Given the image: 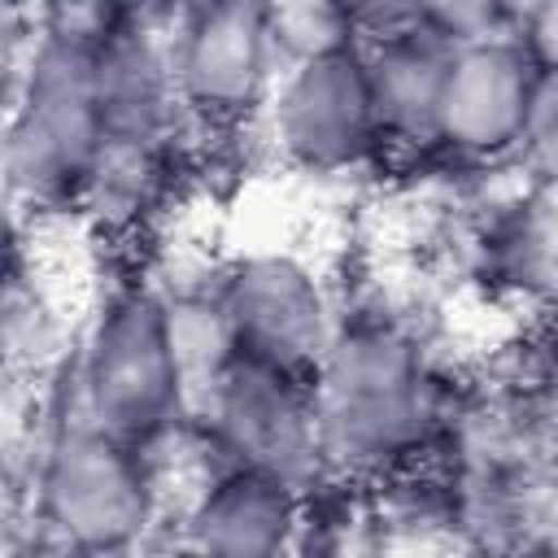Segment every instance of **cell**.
I'll return each instance as SVG.
<instances>
[{
    "label": "cell",
    "mask_w": 558,
    "mask_h": 558,
    "mask_svg": "<svg viewBox=\"0 0 558 558\" xmlns=\"http://www.w3.org/2000/svg\"><path fill=\"white\" fill-rule=\"evenodd\" d=\"M314 410L327 471L392 475L427 449L440 388L414 336L375 318L336 327L314 371Z\"/></svg>",
    "instance_id": "obj_1"
},
{
    "label": "cell",
    "mask_w": 558,
    "mask_h": 558,
    "mask_svg": "<svg viewBox=\"0 0 558 558\" xmlns=\"http://www.w3.org/2000/svg\"><path fill=\"white\" fill-rule=\"evenodd\" d=\"M83 418L126 436L157 440L192 405L187 375L170 344L161 296L118 292L92 323L78 362Z\"/></svg>",
    "instance_id": "obj_4"
},
{
    "label": "cell",
    "mask_w": 558,
    "mask_h": 558,
    "mask_svg": "<svg viewBox=\"0 0 558 558\" xmlns=\"http://www.w3.org/2000/svg\"><path fill=\"white\" fill-rule=\"evenodd\" d=\"M506 9L510 0H427V22L449 39H480L501 26Z\"/></svg>",
    "instance_id": "obj_15"
},
{
    "label": "cell",
    "mask_w": 558,
    "mask_h": 558,
    "mask_svg": "<svg viewBox=\"0 0 558 558\" xmlns=\"http://www.w3.org/2000/svg\"><path fill=\"white\" fill-rule=\"evenodd\" d=\"M109 144L96 92V39L52 31L13 87L9 187L31 205L78 201Z\"/></svg>",
    "instance_id": "obj_2"
},
{
    "label": "cell",
    "mask_w": 558,
    "mask_h": 558,
    "mask_svg": "<svg viewBox=\"0 0 558 558\" xmlns=\"http://www.w3.org/2000/svg\"><path fill=\"white\" fill-rule=\"evenodd\" d=\"M214 445L227 462L270 471L301 493L327 471L314 379L235 353L205 392Z\"/></svg>",
    "instance_id": "obj_6"
},
{
    "label": "cell",
    "mask_w": 558,
    "mask_h": 558,
    "mask_svg": "<svg viewBox=\"0 0 558 558\" xmlns=\"http://www.w3.org/2000/svg\"><path fill=\"white\" fill-rule=\"evenodd\" d=\"M536 523L549 527V532H554V545H558V475L549 480V488H545L541 501H536Z\"/></svg>",
    "instance_id": "obj_17"
},
{
    "label": "cell",
    "mask_w": 558,
    "mask_h": 558,
    "mask_svg": "<svg viewBox=\"0 0 558 558\" xmlns=\"http://www.w3.org/2000/svg\"><path fill=\"white\" fill-rule=\"evenodd\" d=\"M96 92L109 140L140 144H161L174 105L183 100L174 61L144 31H118L109 39H96Z\"/></svg>",
    "instance_id": "obj_12"
},
{
    "label": "cell",
    "mask_w": 558,
    "mask_h": 558,
    "mask_svg": "<svg viewBox=\"0 0 558 558\" xmlns=\"http://www.w3.org/2000/svg\"><path fill=\"white\" fill-rule=\"evenodd\" d=\"M166 310V327H170V344L179 353V366L187 375L192 397L209 392V384L222 375V366L235 357V336L222 310L218 292H174L161 296Z\"/></svg>",
    "instance_id": "obj_13"
},
{
    "label": "cell",
    "mask_w": 558,
    "mask_h": 558,
    "mask_svg": "<svg viewBox=\"0 0 558 558\" xmlns=\"http://www.w3.org/2000/svg\"><path fill=\"white\" fill-rule=\"evenodd\" d=\"M336 4L344 13V26L366 39H384L427 22V0H336Z\"/></svg>",
    "instance_id": "obj_14"
},
{
    "label": "cell",
    "mask_w": 558,
    "mask_h": 558,
    "mask_svg": "<svg viewBox=\"0 0 558 558\" xmlns=\"http://www.w3.org/2000/svg\"><path fill=\"white\" fill-rule=\"evenodd\" d=\"M536 148V157H545L558 174V65L541 70V87H536V105H532V122H527V140Z\"/></svg>",
    "instance_id": "obj_16"
},
{
    "label": "cell",
    "mask_w": 558,
    "mask_h": 558,
    "mask_svg": "<svg viewBox=\"0 0 558 558\" xmlns=\"http://www.w3.org/2000/svg\"><path fill=\"white\" fill-rule=\"evenodd\" d=\"M301 488L257 471L227 462L187 506L183 536L201 554H231V558H262L279 554L301 532Z\"/></svg>",
    "instance_id": "obj_10"
},
{
    "label": "cell",
    "mask_w": 558,
    "mask_h": 558,
    "mask_svg": "<svg viewBox=\"0 0 558 558\" xmlns=\"http://www.w3.org/2000/svg\"><path fill=\"white\" fill-rule=\"evenodd\" d=\"M235 353L314 379L331 336V301L323 279L292 253H244L218 283Z\"/></svg>",
    "instance_id": "obj_7"
},
{
    "label": "cell",
    "mask_w": 558,
    "mask_h": 558,
    "mask_svg": "<svg viewBox=\"0 0 558 558\" xmlns=\"http://www.w3.org/2000/svg\"><path fill=\"white\" fill-rule=\"evenodd\" d=\"M275 9L270 0H201L174 48V78L187 109L231 122L275 92Z\"/></svg>",
    "instance_id": "obj_8"
},
{
    "label": "cell",
    "mask_w": 558,
    "mask_h": 558,
    "mask_svg": "<svg viewBox=\"0 0 558 558\" xmlns=\"http://www.w3.org/2000/svg\"><path fill=\"white\" fill-rule=\"evenodd\" d=\"M541 70L545 65L523 39L497 31L480 39H458L449 83L440 96L436 140L475 161L523 148Z\"/></svg>",
    "instance_id": "obj_9"
},
{
    "label": "cell",
    "mask_w": 558,
    "mask_h": 558,
    "mask_svg": "<svg viewBox=\"0 0 558 558\" xmlns=\"http://www.w3.org/2000/svg\"><path fill=\"white\" fill-rule=\"evenodd\" d=\"M453 52H458V39H449L432 22L375 39L366 61H371L384 140H410V144L436 140V118H440V96L449 83Z\"/></svg>",
    "instance_id": "obj_11"
},
{
    "label": "cell",
    "mask_w": 558,
    "mask_h": 558,
    "mask_svg": "<svg viewBox=\"0 0 558 558\" xmlns=\"http://www.w3.org/2000/svg\"><path fill=\"white\" fill-rule=\"evenodd\" d=\"M266 105L275 148L305 174L353 170L384 144L371 61L353 35L292 57Z\"/></svg>",
    "instance_id": "obj_5"
},
{
    "label": "cell",
    "mask_w": 558,
    "mask_h": 558,
    "mask_svg": "<svg viewBox=\"0 0 558 558\" xmlns=\"http://www.w3.org/2000/svg\"><path fill=\"white\" fill-rule=\"evenodd\" d=\"M35 510L61 549H131L157 514V480L144 445L92 418L57 427L39 458Z\"/></svg>",
    "instance_id": "obj_3"
}]
</instances>
